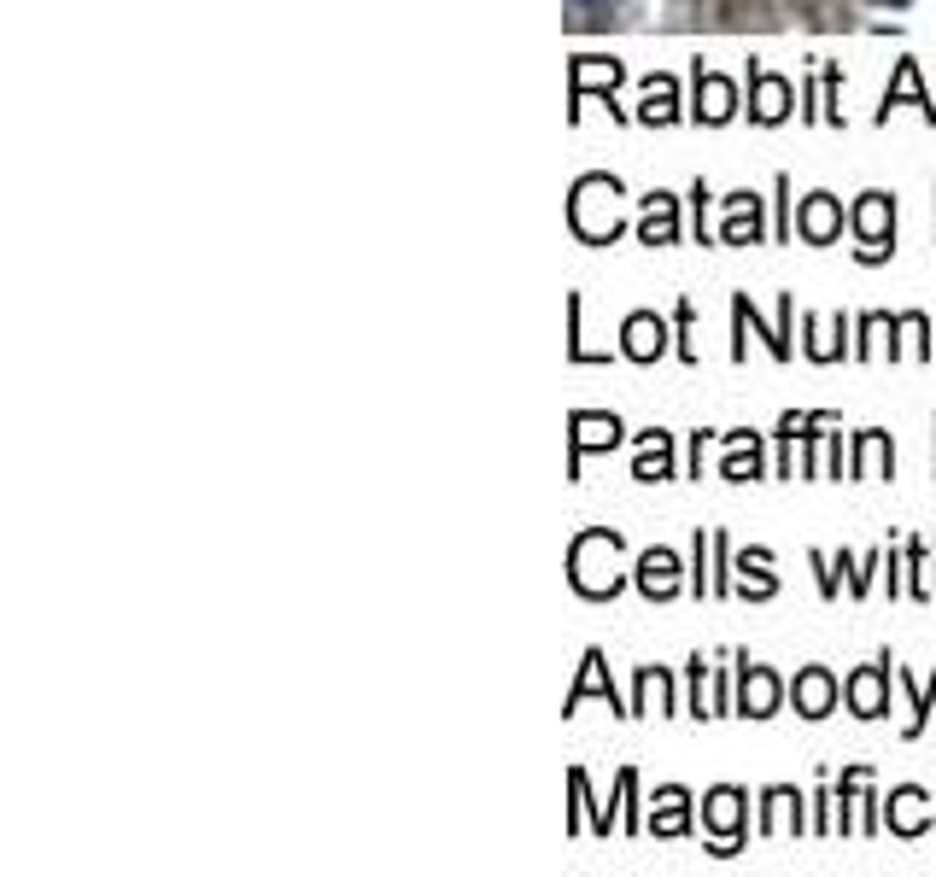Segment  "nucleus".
Listing matches in <instances>:
<instances>
[{"label":"nucleus","mask_w":936,"mask_h":877,"mask_svg":"<svg viewBox=\"0 0 936 877\" xmlns=\"http://www.w3.org/2000/svg\"><path fill=\"white\" fill-rule=\"evenodd\" d=\"M621 181H609V176H585L580 188H574V206H568V217H574V229L585 234V240H615L621 234Z\"/></svg>","instance_id":"obj_1"},{"label":"nucleus","mask_w":936,"mask_h":877,"mask_svg":"<svg viewBox=\"0 0 936 877\" xmlns=\"http://www.w3.org/2000/svg\"><path fill=\"white\" fill-rule=\"evenodd\" d=\"M890 229H895V206H890V194H861V206H854V234H861V258H884V252H890Z\"/></svg>","instance_id":"obj_2"},{"label":"nucleus","mask_w":936,"mask_h":877,"mask_svg":"<svg viewBox=\"0 0 936 877\" xmlns=\"http://www.w3.org/2000/svg\"><path fill=\"white\" fill-rule=\"evenodd\" d=\"M638 591L649 603L674 597V591H679V556H674V550H644V556H638Z\"/></svg>","instance_id":"obj_3"},{"label":"nucleus","mask_w":936,"mask_h":877,"mask_svg":"<svg viewBox=\"0 0 936 877\" xmlns=\"http://www.w3.org/2000/svg\"><path fill=\"white\" fill-rule=\"evenodd\" d=\"M638 234H644V247H674V240H679V206H674V194H649V199H644Z\"/></svg>","instance_id":"obj_4"},{"label":"nucleus","mask_w":936,"mask_h":877,"mask_svg":"<svg viewBox=\"0 0 936 877\" xmlns=\"http://www.w3.org/2000/svg\"><path fill=\"white\" fill-rule=\"evenodd\" d=\"M838 697H843V685L831 679L825 667H808L802 679H797V708L808 713V720H825V713H831V702H838Z\"/></svg>","instance_id":"obj_5"},{"label":"nucleus","mask_w":936,"mask_h":877,"mask_svg":"<svg viewBox=\"0 0 936 877\" xmlns=\"http://www.w3.org/2000/svg\"><path fill=\"white\" fill-rule=\"evenodd\" d=\"M749 83H756V100H749L756 124H779V117L790 112V83L784 76H767V71H749Z\"/></svg>","instance_id":"obj_6"},{"label":"nucleus","mask_w":936,"mask_h":877,"mask_svg":"<svg viewBox=\"0 0 936 877\" xmlns=\"http://www.w3.org/2000/svg\"><path fill=\"white\" fill-rule=\"evenodd\" d=\"M738 702H743V713H749V720H767V713H772V702H779V679H772L767 667H749V661H743Z\"/></svg>","instance_id":"obj_7"},{"label":"nucleus","mask_w":936,"mask_h":877,"mask_svg":"<svg viewBox=\"0 0 936 877\" xmlns=\"http://www.w3.org/2000/svg\"><path fill=\"white\" fill-rule=\"evenodd\" d=\"M731 247H743V240H761V206L756 194H731L726 199V229H720Z\"/></svg>","instance_id":"obj_8"},{"label":"nucleus","mask_w":936,"mask_h":877,"mask_svg":"<svg viewBox=\"0 0 936 877\" xmlns=\"http://www.w3.org/2000/svg\"><path fill=\"white\" fill-rule=\"evenodd\" d=\"M884 667H890V661H878V667H866V672H854V679L843 685V690H849V702H854V713H861V720H878V713H884Z\"/></svg>","instance_id":"obj_9"},{"label":"nucleus","mask_w":936,"mask_h":877,"mask_svg":"<svg viewBox=\"0 0 936 877\" xmlns=\"http://www.w3.org/2000/svg\"><path fill=\"white\" fill-rule=\"evenodd\" d=\"M843 229V211H838V199L831 194H808V206H802V234L813 240V247H825L831 234Z\"/></svg>","instance_id":"obj_10"},{"label":"nucleus","mask_w":936,"mask_h":877,"mask_svg":"<svg viewBox=\"0 0 936 877\" xmlns=\"http://www.w3.org/2000/svg\"><path fill=\"white\" fill-rule=\"evenodd\" d=\"M615 439H621V421H615V416L580 410V416H574V474H580V457L592 451V445H615Z\"/></svg>","instance_id":"obj_11"},{"label":"nucleus","mask_w":936,"mask_h":877,"mask_svg":"<svg viewBox=\"0 0 936 877\" xmlns=\"http://www.w3.org/2000/svg\"><path fill=\"white\" fill-rule=\"evenodd\" d=\"M697 117L703 124H726L731 117V83H720L715 71L697 65Z\"/></svg>","instance_id":"obj_12"},{"label":"nucleus","mask_w":936,"mask_h":877,"mask_svg":"<svg viewBox=\"0 0 936 877\" xmlns=\"http://www.w3.org/2000/svg\"><path fill=\"white\" fill-rule=\"evenodd\" d=\"M633 474L638 480H667V474H674V439H667V434H644V451L633 462Z\"/></svg>","instance_id":"obj_13"},{"label":"nucleus","mask_w":936,"mask_h":877,"mask_svg":"<svg viewBox=\"0 0 936 877\" xmlns=\"http://www.w3.org/2000/svg\"><path fill=\"white\" fill-rule=\"evenodd\" d=\"M726 480H756L761 474V445L756 434H726Z\"/></svg>","instance_id":"obj_14"},{"label":"nucleus","mask_w":936,"mask_h":877,"mask_svg":"<svg viewBox=\"0 0 936 877\" xmlns=\"http://www.w3.org/2000/svg\"><path fill=\"white\" fill-rule=\"evenodd\" d=\"M662 345H667V334H662L656 316H633V322H626V357L649 363V357H662Z\"/></svg>","instance_id":"obj_15"},{"label":"nucleus","mask_w":936,"mask_h":877,"mask_svg":"<svg viewBox=\"0 0 936 877\" xmlns=\"http://www.w3.org/2000/svg\"><path fill=\"white\" fill-rule=\"evenodd\" d=\"M633 713H674V690H667L662 667H638V708Z\"/></svg>","instance_id":"obj_16"},{"label":"nucleus","mask_w":936,"mask_h":877,"mask_svg":"<svg viewBox=\"0 0 936 877\" xmlns=\"http://www.w3.org/2000/svg\"><path fill=\"white\" fill-rule=\"evenodd\" d=\"M895 100H913V106H919L925 117H936V106H930L925 88H919V71H913V59H902V71H895V88L884 94V112L895 106Z\"/></svg>","instance_id":"obj_17"},{"label":"nucleus","mask_w":936,"mask_h":877,"mask_svg":"<svg viewBox=\"0 0 936 877\" xmlns=\"http://www.w3.org/2000/svg\"><path fill=\"white\" fill-rule=\"evenodd\" d=\"M585 697H609V702H615V690H609V679H603V656H597V649H592V656H585V672H580V685L568 690V708H580Z\"/></svg>","instance_id":"obj_18"},{"label":"nucleus","mask_w":936,"mask_h":877,"mask_svg":"<svg viewBox=\"0 0 936 877\" xmlns=\"http://www.w3.org/2000/svg\"><path fill=\"white\" fill-rule=\"evenodd\" d=\"M738 591L743 597H772V580H767V550H749V556L738 562Z\"/></svg>","instance_id":"obj_19"},{"label":"nucleus","mask_w":936,"mask_h":877,"mask_svg":"<svg viewBox=\"0 0 936 877\" xmlns=\"http://www.w3.org/2000/svg\"><path fill=\"white\" fill-rule=\"evenodd\" d=\"M743 795L738 790H715V795H708V825H715V831H738V819H743Z\"/></svg>","instance_id":"obj_20"},{"label":"nucleus","mask_w":936,"mask_h":877,"mask_svg":"<svg viewBox=\"0 0 936 877\" xmlns=\"http://www.w3.org/2000/svg\"><path fill=\"white\" fill-rule=\"evenodd\" d=\"M884 462H890V439H884V434H861V468H854V474H861V480H878Z\"/></svg>","instance_id":"obj_21"},{"label":"nucleus","mask_w":936,"mask_h":877,"mask_svg":"<svg viewBox=\"0 0 936 877\" xmlns=\"http://www.w3.org/2000/svg\"><path fill=\"white\" fill-rule=\"evenodd\" d=\"M644 117L649 124H667V117H674V83H667V76H656V83L644 88Z\"/></svg>","instance_id":"obj_22"},{"label":"nucleus","mask_w":936,"mask_h":877,"mask_svg":"<svg viewBox=\"0 0 936 877\" xmlns=\"http://www.w3.org/2000/svg\"><path fill=\"white\" fill-rule=\"evenodd\" d=\"M649 825H656L662 836H679L685 831V790H662V813Z\"/></svg>","instance_id":"obj_23"},{"label":"nucleus","mask_w":936,"mask_h":877,"mask_svg":"<svg viewBox=\"0 0 936 877\" xmlns=\"http://www.w3.org/2000/svg\"><path fill=\"white\" fill-rule=\"evenodd\" d=\"M919 807H925V795H919V790H902V795H895V831H907V836L919 831V825H925V819H919Z\"/></svg>","instance_id":"obj_24"},{"label":"nucleus","mask_w":936,"mask_h":877,"mask_svg":"<svg viewBox=\"0 0 936 877\" xmlns=\"http://www.w3.org/2000/svg\"><path fill=\"white\" fill-rule=\"evenodd\" d=\"M679 357L697 363V345H690V304H679Z\"/></svg>","instance_id":"obj_25"},{"label":"nucleus","mask_w":936,"mask_h":877,"mask_svg":"<svg viewBox=\"0 0 936 877\" xmlns=\"http://www.w3.org/2000/svg\"><path fill=\"white\" fill-rule=\"evenodd\" d=\"M690 713L703 720V661H690Z\"/></svg>","instance_id":"obj_26"}]
</instances>
